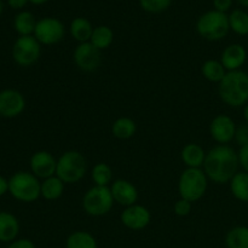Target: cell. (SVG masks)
<instances>
[{
	"mask_svg": "<svg viewBox=\"0 0 248 248\" xmlns=\"http://www.w3.org/2000/svg\"><path fill=\"white\" fill-rule=\"evenodd\" d=\"M7 248H35V245L33 244V241L28 239H18L10 242Z\"/></svg>",
	"mask_w": 248,
	"mask_h": 248,
	"instance_id": "34",
	"label": "cell"
},
{
	"mask_svg": "<svg viewBox=\"0 0 248 248\" xmlns=\"http://www.w3.org/2000/svg\"><path fill=\"white\" fill-rule=\"evenodd\" d=\"M196 31L203 39L218 41L224 39L230 31L229 17L224 12L211 10L205 12L196 23Z\"/></svg>",
	"mask_w": 248,
	"mask_h": 248,
	"instance_id": "4",
	"label": "cell"
},
{
	"mask_svg": "<svg viewBox=\"0 0 248 248\" xmlns=\"http://www.w3.org/2000/svg\"><path fill=\"white\" fill-rule=\"evenodd\" d=\"M65 183L57 176H52L41 182V196L45 200L53 201L60 199L64 193Z\"/></svg>",
	"mask_w": 248,
	"mask_h": 248,
	"instance_id": "20",
	"label": "cell"
},
{
	"mask_svg": "<svg viewBox=\"0 0 248 248\" xmlns=\"http://www.w3.org/2000/svg\"><path fill=\"white\" fill-rule=\"evenodd\" d=\"M9 193L22 202H34L41 196V182L33 173L19 171L9 179Z\"/></svg>",
	"mask_w": 248,
	"mask_h": 248,
	"instance_id": "5",
	"label": "cell"
},
{
	"mask_svg": "<svg viewBox=\"0 0 248 248\" xmlns=\"http://www.w3.org/2000/svg\"><path fill=\"white\" fill-rule=\"evenodd\" d=\"M237 154H239L240 166L244 169L245 172L248 173V144L240 147V150L237 152Z\"/></svg>",
	"mask_w": 248,
	"mask_h": 248,
	"instance_id": "32",
	"label": "cell"
},
{
	"mask_svg": "<svg viewBox=\"0 0 248 248\" xmlns=\"http://www.w3.org/2000/svg\"><path fill=\"white\" fill-rule=\"evenodd\" d=\"M201 72L205 77L206 80L211 82H217L219 84L223 80V78L227 74V69L223 67L222 62L217 60H208L201 67Z\"/></svg>",
	"mask_w": 248,
	"mask_h": 248,
	"instance_id": "25",
	"label": "cell"
},
{
	"mask_svg": "<svg viewBox=\"0 0 248 248\" xmlns=\"http://www.w3.org/2000/svg\"><path fill=\"white\" fill-rule=\"evenodd\" d=\"M73 60L79 69L84 72H93L101 64V51L94 47L90 41L81 43L74 50Z\"/></svg>",
	"mask_w": 248,
	"mask_h": 248,
	"instance_id": "10",
	"label": "cell"
},
{
	"mask_svg": "<svg viewBox=\"0 0 248 248\" xmlns=\"http://www.w3.org/2000/svg\"><path fill=\"white\" fill-rule=\"evenodd\" d=\"M244 116H245V120H246V123L248 124V103L244 108Z\"/></svg>",
	"mask_w": 248,
	"mask_h": 248,
	"instance_id": "39",
	"label": "cell"
},
{
	"mask_svg": "<svg viewBox=\"0 0 248 248\" xmlns=\"http://www.w3.org/2000/svg\"><path fill=\"white\" fill-rule=\"evenodd\" d=\"M247 60V51L240 44H232L223 50L220 62L227 72H235L241 69Z\"/></svg>",
	"mask_w": 248,
	"mask_h": 248,
	"instance_id": "16",
	"label": "cell"
},
{
	"mask_svg": "<svg viewBox=\"0 0 248 248\" xmlns=\"http://www.w3.org/2000/svg\"><path fill=\"white\" fill-rule=\"evenodd\" d=\"M191 207H193V202L181 198L174 203L173 211L178 217H186V216L190 215Z\"/></svg>",
	"mask_w": 248,
	"mask_h": 248,
	"instance_id": "31",
	"label": "cell"
},
{
	"mask_svg": "<svg viewBox=\"0 0 248 248\" xmlns=\"http://www.w3.org/2000/svg\"><path fill=\"white\" fill-rule=\"evenodd\" d=\"M65 248H97V241L90 232L79 230L68 236Z\"/></svg>",
	"mask_w": 248,
	"mask_h": 248,
	"instance_id": "26",
	"label": "cell"
},
{
	"mask_svg": "<svg viewBox=\"0 0 248 248\" xmlns=\"http://www.w3.org/2000/svg\"><path fill=\"white\" fill-rule=\"evenodd\" d=\"M2 10H4V4H2V1H1V0H0V15H1Z\"/></svg>",
	"mask_w": 248,
	"mask_h": 248,
	"instance_id": "41",
	"label": "cell"
},
{
	"mask_svg": "<svg viewBox=\"0 0 248 248\" xmlns=\"http://www.w3.org/2000/svg\"><path fill=\"white\" fill-rule=\"evenodd\" d=\"M229 26L237 35H248V14L244 10L236 9L228 15Z\"/></svg>",
	"mask_w": 248,
	"mask_h": 248,
	"instance_id": "28",
	"label": "cell"
},
{
	"mask_svg": "<svg viewBox=\"0 0 248 248\" xmlns=\"http://www.w3.org/2000/svg\"><path fill=\"white\" fill-rule=\"evenodd\" d=\"M18 232V219L10 212H0V242L15 241Z\"/></svg>",
	"mask_w": 248,
	"mask_h": 248,
	"instance_id": "18",
	"label": "cell"
},
{
	"mask_svg": "<svg viewBox=\"0 0 248 248\" xmlns=\"http://www.w3.org/2000/svg\"><path fill=\"white\" fill-rule=\"evenodd\" d=\"M91 178L94 186H108L109 184L113 183V171L108 164L99 162V164L94 165L92 169Z\"/></svg>",
	"mask_w": 248,
	"mask_h": 248,
	"instance_id": "29",
	"label": "cell"
},
{
	"mask_svg": "<svg viewBox=\"0 0 248 248\" xmlns=\"http://www.w3.org/2000/svg\"><path fill=\"white\" fill-rule=\"evenodd\" d=\"M237 1H239L240 4L242 5V6H245V7H248V0H237Z\"/></svg>",
	"mask_w": 248,
	"mask_h": 248,
	"instance_id": "40",
	"label": "cell"
},
{
	"mask_svg": "<svg viewBox=\"0 0 248 248\" xmlns=\"http://www.w3.org/2000/svg\"><path fill=\"white\" fill-rule=\"evenodd\" d=\"M206 154L207 153L203 150L201 145L196 143H189L182 149L181 157L186 164V169H201L205 164Z\"/></svg>",
	"mask_w": 248,
	"mask_h": 248,
	"instance_id": "17",
	"label": "cell"
},
{
	"mask_svg": "<svg viewBox=\"0 0 248 248\" xmlns=\"http://www.w3.org/2000/svg\"><path fill=\"white\" fill-rule=\"evenodd\" d=\"M41 53V44L34 35L19 36L12 46V57L21 67L33 65Z\"/></svg>",
	"mask_w": 248,
	"mask_h": 248,
	"instance_id": "8",
	"label": "cell"
},
{
	"mask_svg": "<svg viewBox=\"0 0 248 248\" xmlns=\"http://www.w3.org/2000/svg\"><path fill=\"white\" fill-rule=\"evenodd\" d=\"M29 0H7V4L11 9L18 10V9H23L27 4H28Z\"/></svg>",
	"mask_w": 248,
	"mask_h": 248,
	"instance_id": "36",
	"label": "cell"
},
{
	"mask_svg": "<svg viewBox=\"0 0 248 248\" xmlns=\"http://www.w3.org/2000/svg\"><path fill=\"white\" fill-rule=\"evenodd\" d=\"M64 24L55 17H44L36 23L34 36L41 45H55L64 38Z\"/></svg>",
	"mask_w": 248,
	"mask_h": 248,
	"instance_id": "9",
	"label": "cell"
},
{
	"mask_svg": "<svg viewBox=\"0 0 248 248\" xmlns=\"http://www.w3.org/2000/svg\"><path fill=\"white\" fill-rule=\"evenodd\" d=\"M230 184V191L236 200L241 202H248V173L240 171L232 177Z\"/></svg>",
	"mask_w": 248,
	"mask_h": 248,
	"instance_id": "23",
	"label": "cell"
},
{
	"mask_svg": "<svg viewBox=\"0 0 248 248\" xmlns=\"http://www.w3.org/2000/svg\"><path fill=\"white\" fill-rule=\"evenodd\" d=\"M228 248H248V228L240 225L228 232L225 236Z\"/></svg>",
	"mask_w": 248,
	"mask_h": 248,
	"instance_id": "27",
	"label": "cell"
},
{
	"mask_svg": "<svg viewBox=\"0 0 248 248\" xmlns=\"http://www.w3.org/2000/svg\"><path fill=\"white\" fill-rule=\"evenodd\" d=\"M208 178L201 169H186L182 172L178 181V193L182 199L195 202L205 195Z\"/></svg>",
	"mask_w": 248,
	"mask_h": 248,
	"instance_id": "6",
	"label": "cell"
},
{
	"mask_svg": "<svg viewBox=\"0 0 248 248\" xmlns=\"http://www.w3.org/2000/svg\"><path fill=\"white\" fill-rule=\"evenodd\" d=\"M38 21L34 15L29 11H22L16 15L14 19L15 31L19 34V36H27L34 34Z\"/></svg>",
	"mask_w": 248,
	"mask_h": 248,
	"instance_id": "22",
	"label": "cell"
},
{
	"mask_svg": "<svg viewBox=\"0 0 248 248\" xmlns=\"http://www.w3.org/2000/svg\"><path fill=\"white\" fill-rule=\"evenodd\" d=\"M114 40V31H111V28L107 26H98L96 28H93L92 31L91 39H90V43L94 46V47L98 48L99 51L106 50L109 46L113 44Z\"/></svg>",
	"mask_w": 248,
	"mask_h": 248,
	"instance_id": "24",
	"label": "cell"
},
{
	"mask_svg": "<svg viewBox=\"0 0 248 248\" xmlns=\"http://www.w3.org/2000/svg\"><path fill=\"white\" fill-rule=\"evenodd\" d=\"M86 171V159L77 150H68L58 157L56 176L65 184H74L81 181Z\"/></svg>",
	"mask_w": 248,
	"mask_h": 248,
	"instance_id": "3",
	"label": "cell"
},
{
	"mask_svg": "<svg viewBox=\"0 0 248 248\" xmlns=\"http://www.w3.org/2000/svg\"><path fill=\"white\" fill-rule=\"evenodd\" d=\"M114 199L109 186H94L86 191L82 198V208L92 217H102L110 212Z\"/></svg>",
	"mask_w": 248,
	"mask_h": 248,
	"instance_id": "7",
	"label": "cell"
},
{
	"mask_svg": "<svg viewBox=\"0 0 248 248\" xmlns=\"http://www.w3.org/2000/svg\"><path fill=\"white\" fill-rule=\"evenodd\" d=\"M9 191V181L0 176V198Z\"/></svg>",
	"mask_w": 248,
	"mask_h": 248,
	"instance_id": "37",
	"label": "cell"
},
{
	"mask_svg": "<svg viewBox=\"0 0 248 248\" xmlns=\"http://www.w3.org/2000/svg\"><path fill=\"white\" fill-rule=\"evenodd\" d=\"M46 1H48V0H29V2H31V4L34 5H43L45 4Z\"/></svg>",
	"mask_w": 248,
	"mask_h": 248,
	"instance_id": "38",
	"label": "cell"
},
{
	"mask_svg": "<svg viewBox=\"0 0 248 248\" xmlns=\"http://www.w3.org/2000/svg\"><path fill=\"white\" fill-rule=\"evenodd\" d=\"M70 35L75 39L77 41L81 43H87L90 41L93 31V27H92L91 22L89 19L84 18V17H77L70 23Z\"/></svg>",
	"mask_w": 248,
	"mask_h": 248,
	"instance_id": "19",
	"label": "cell"
},
{
	"mask_svg": "<svg viewBox=\"0 0 248 248\" xmlns=\"http://www.w3.org/2000/svg\"><path fill=\"white\" fill-rule=\"evenodd\" d=\"M218 93L227 106L232 108L248 103V73L244 70L228 72L218 84Z\"/></svg>",
	"mask_w": 248,
	"mask_h": 248,
	"instance_id": "2",
	"label": "cell"
},
{
	"mask_svg": "<svg viewBox=\"0 0 248 248\" xmlns=\"http://www.w3.org/2000/svg\"><path fill=\"white\" fill-rule=\"evenodd\" d=\"M235 138L239 142L240 147L248 144V126H241L240 128H237Z\"/></svg>",
	"mask_w": 248,
	"mask_h": 248,
	"instance_id": "33",
	"label": "cell"
},
{
	"mask_svg": "<svg viewBox=\"0 0 248 248\" xmlns=\"http://www.w3.org/2000/svg\"><path fill=\"white\" fill-rule=\"evenodd\" d=\"M213 5H215V10L227 14V11H229L232 7V0H213Z\"/></svg>",
	"mask_w": 248,
	"mask_h": 248,
	"instance_id": "35",
	"label": "cell"
},
{
	"mask_svg": "<svg viewBox=\"0 0 248 248\" xmlns=\"http://www.w3.org/2000/svg\"><path fill=\"white\" fill-rule=\"evenodd\" d=\"M239 154L228 144H218L206 154L203 171L210 181L217 184L229 183L239 172Z\"/></svg>",
	"mask_w": 248,
	"mask_h": 248,
	"instance_id": "1",
	"label": "cell"
},
{
	"mask_svg": "<svg viewBox=\"0 0 248 248\" xmlns=\"http://www.w3.org/2000/svg\"><path fill=\"white\" fill-rule=\"evenodd\" d=\"M110 191L114 201L124 207H128L137 202V188L131 182L125 179H116L111 183Z\"/></svg>",
	"mask_w": 248,
	"mask_h": 248,
	"instance_id": "15",
	"label": "cell"
},
{
	"mask_svg": "<svg viewBox=\"0 0 248 248\" xmlns=\"http://www.w3.org/2000/svg\"><path fill=\"white\" fill-rule=\"evenodd\" d=\"M31 170L34 176L44 181V179L56 176L57 160L51 153L40 150V152L34 153L33 156L31 157Z\"/></svg>",
	"mask_w": 248,
	"mask_h": 248,
	"instance_id": "14",
	"label": "cell"
},
{
	"mask_svg": "<svg viewBox=\"0 0 248 248\" xmlns=\"http://www.w3.org/2000/svg\"><path fill=\"white\" fill-rule=\"evenodd\" d=\"M121 223L131 230H142L149 225L152 215L147 207L142 205H135L125 207L120 216Z\"/></svg>",
	"mask_w": 248,
	"mask_h": 248,
	"instance_id": "13",
	"label": "cell"
},
{
	"mask_svg": "<svg viewBox=\"0 0 248 248\" xmlns=\"http://www.w3.org/2000/svg\"><path fill=\"white\" fill-rule=\"evenodd\" d=\"M26 108L24 96L17 90L7 89L0 92V116L7 119L21 115Z\"/></svg>",
	"mask_w": 248,
	"mask_h": 248,
	"instance_id": "11",
	"label": "cell"
},
{
	"mask_svg": "<svg viewBox=\"0 0 248 248\" xmlns=\"http://www.w3.org/2000/svg\"><path fill=\"white\" fill-rule=\"evenodd\" d=\"M236 124L230 116L220 114L213 118L210 124V133L213 140L219 144H228L236 136Z\"/></svg>",
	"mask_w": 248,
	"mask_h": 248,
	"instance_id": "12",
	"label": "cell"
},
{
	"mask_svg": "<svg viewBox=\"0 0 248 248\" xmlns=\"http://www.w3.org/2000/svg\"><path fill=\"white\" fill-rule=\"evenodd\" d=\"M136 131H137L136 123L131 118H126V116L116 119L111 125V133L118 140H130L135 136Z\"/></svg>",
	"mask_w": 248,
	"mask_h": 248,
	"instance_id": "21",
	"label": "cell"
},
{
	"mask_svg": "<svg viewBox=\"0 0 248 248\" xmlns=\"http://www.w3.org/2000/svg\"><path fill=\"white\" fill-rule=\"evenodd\" d=\"M172 0H140V7L150 14H160L170 7Z\"/></svg>",
	"mask_w": 248,
	"mask_h": 248,
	"instance_id": "30",
	"label": "cell"
}]
</instances>
